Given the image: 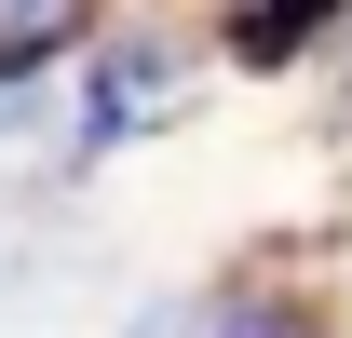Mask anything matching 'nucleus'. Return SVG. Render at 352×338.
Wrapping results in <instances>:
<instances>
[{
	"label": "nucleus",
	"mask_w": 352,
	"mask_h": 338,
	"mask_svg": "<svg viewBox=\"0 0 352 338\" xmlns=\"http://www.w3.org/2000/svg\"><path fill=\"white\" fill-rule=\"evenodd\" d=\"M190 54L163 41V27H122V41H95V82H82V149H122V135H149V122H176L190 109Z\"/></svg>",
	"instance_id": "nucleus-1"
},
{
	"label": "nucleus",
	"mask_w": 352,
	"mask_h": 338,
	"mask_svg": "<svg viewBox=\"0 0 352 338\" xmlns=\"http://www.w3.org/2000/svg\"><path fill=\"white\" fill-rule=\"evenodd\" d=\"M82 27V0H0V68H28V54H54Z\"/></svg>",
	"instance_id": "nucleus-2"
},
{
	"label": "nucleus",
	"mask_w": 352,
	"mask_h": 338,
	"mask_svg": "<svg viewBox=\"0 0 352 338\" xmlns=\"http://www.w3.org/2000/svg\"><path fill=\"white\" fill-rule=\"evenodd\" d=\"M217 338H311V325L285 311V297H230V311H217Z\"/></svg>",
	"instance_id": "nucleus-3"
},
{
	"label": "nucleus",
	"mask_w": 352,
	"mask_h": 338,
	"mask_svg": "<svg viewBox=\"0 0 352 338\" xmlns=\"http://www.w3.org/2000/svg\"><path fill=\"white\" fill-rule=\"evenodd\" d=\"M122 338H190V311H135V325Z\"/></svg>",
	"instance_id": "nucleus-4"
},
{
	"label": "nucleus",
	"mask_w": 352,
	"mask_h": 338,
	"mask_svg": "<svg viewBox=\"0 0 352 338\" xmlns=\"http://www.w3.org/2000/svg\"><path fill=\"white\" fill-rule=\"evenodd\" d=\"M0 122H14V95H0Z\"/></svg>",
	"instance_id": "nucleus-5"
}]
</instances>
